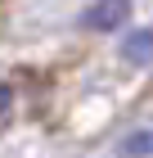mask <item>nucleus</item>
Listing matches in <instances>:
<instances>
[{
    "label": "nucleus",
    "mask_w": 153,
    "mask_h": 158,
    "mask_svg": "<svg viewBox=\"0 0 153 158\" xmlns=\"http://www.w3.org/2000/svg\"><path fill=\"white\" fill-rule=\"evenodd\" d=\"M5 113H9V90L0 86V118H5Z\"/></svg>",
    "instance_id": "obj_4"
},
{
    "label": "nucleus",
    "mask_w": 153,
    "mask_h": 158,
    "mask_svg": "<svg viewBox=\"0 0 153 158\" xmlns=\"http://www.w3.org/2000/svg\"><path fill=\"white\" fill-rule=\"evenodd\" d=\"M131 23V0H90L81 9V27L86 32H122Z\"/></svg>",
    "instance_id": "obj_1"
},
{
    "label": "nucleus",
    "mask_w": 153,
    "mask_h": 158,
    "mask_svg": "<svg viewBox=\"0 0 153 158\" xmlns=\"http://www.w3.org/2000/svg\"><path fill=\"white\" fill-rule=\"evenodd\" d=\"M122 59L135 63V68H149L153 63V27H135L122 36Z\"/></svg>",
    "instance_id": "obj_2"
},
{
    "label": "nucleus",
    "mask_w": 153,
    "mask_h": 158,
    "mask_svg": "<svg viewBox=\"0 0 153 158\" xmlns=\"http://www.w3.org/2000/svg\"><path fill=\"white\" fill-rule=\"evenodd\" d=\"M126 154H153V131H135L131 145H126Z\"/></svg>",
    "instance_id": "obj_3"
}]
</instances>
